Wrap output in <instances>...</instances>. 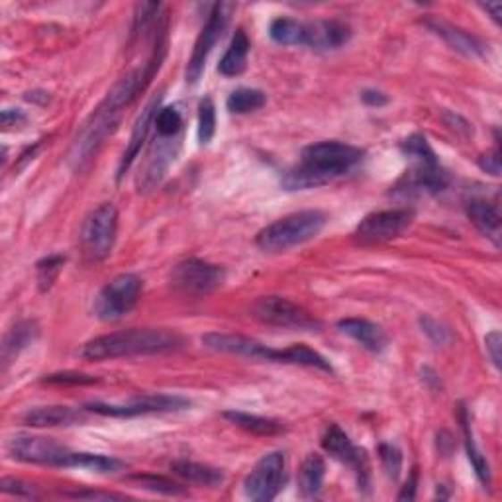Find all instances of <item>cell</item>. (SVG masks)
<instances>
[{"label":"cell","instance_id":"13","mask_svg":"<svg viewBox=\"0 0 502 502\" xmlns=\"http://www.w3.org/2000/svg\"><path fill=\"white\" fill-rule=\"evenodd\" d=\"M228 8H230L228 4H214L213 13L208 14L206 24L203 29H200V34L195 42L193 55H190V59H188L187 83L195 85V83H198L200 75H203L210 52H213L214 46L218 44V39L222 38L224 29L228 26V18H230Z\"/></svg>","mask_w":502,"mask_h":502},{"label":"cell","instance_id":"47","mask_svg":"<svg viewBox=\"0 0 502 502\" xmlns=\"http://www.w3.org/2000/svg\"><path fill=\"white\" fill-rule=\"evenodd\" d=\"M481 8H483L485 13H489L497 24H500V13H502L500 3H487V4H481Z\"/></svg>","mask_w":502,"mask_h":502},{"label":"cell","instance_id":"42","mask_svg":"<svg viewBox=\"0 0 502 502\" xmlns=\"http://www.w3.org/2000/svg\"><path fill=\"white\" fill-rule=\"evenodd\" d=\"M0 122H3L4 130L13 128H22L28 122V116L20 108H6L3 110V116H0Z\"/></svg>","mask_w":502,"mask_h":502},{"label":"cell","instance_id":"29","mask_svg":"<svg viewBox=\"0 0 502 502\" xmlns=\"http://www.w3.org/2000/svg\"><path fill=\"white\" fill-rule=\"evenodd\" d=\"M277 364H287V365H303V367H314L320 371H326V373H332V365L330 361L320 356L318 351L313 347H308L305 344H295L287 349H279Z\"/></svg>","mask_w":502,"mask_h":502},{"label":"cell","instance_id":"41","mask_svg":"<svg viewBox=\"0 0 502 502\" xmlns=\"http://www.w3.org/2000/svg\"><path fill=\"white\" fill-rule=\"evenodd\" d=\"M479 167L485 171V173L498 177L500 175V147L497 146L493 152H487L481 155L479 159Z\"/></svg>","mask_w":502,"mask_h":502},{"label":"cell","instance_id":"22","mask_svg":"<svg viewBox=\"0 0 502 502\" xmlns=\"http://www.w3.org/2000/svg\"><path fill=\"white\" fill-rule=\"evenodd\" d=\"M471 222L485 238H489L497 247L500 246V213L498 206L483 198H471L465 205Z\"/></svg>","mask_w":502,"mask_h":502},{"label":"cell","instance_id":"34","mask_svg":"<svg viewBox=\"0 0 502 502\" xmlns=\"http://www.w3.org/2000/svg\"><path fill=\"white\" fill-rule=\"evenodd\" d=\"M216 134V106L213 98L205 96L198 105V142L206 146Z\"/></svg>","mask_w":502,"mask_h":502},{"label":"cell","instance_id":"15","mask_svg":"<svg viewBox=\"0 0 502 502\" xmlns=\"http://www.w3.org/2000/svg\"><path fill=\"white\" fill-rule=\"evenodd\" d=\"M322 448L326 449V454L338 459L339 464H344L351 467L357 473L359 479V489H367L369 485V459L365 449L357 448L354 441L349 439V436L341 430L338 424L328 426L324 436H322Z\"/></svg>","mask_w":502,"mask_h":502},{"label":"cell","instance_id":"43","mask_svg":"<svg viewBox=\"0 0 502 502\" xmlns=\"http://www.w3.org/2000/svg\"><path fill=\"white\" fill-rule=\"evenodd\" d=\"M500 344H502V338H500V332H490L487 334L485 338V347H487V354L490 357V361H493V365L497 369H500Z\"/></svg>","mask_w":502,"mask_h":502},{"label":"cell","instance_id":"21","mask_svg":"<svg viewBox=\"0 0 502 502\" xmlns=\"http://www.w3.org/2000/svg\"><path fill=\"white\" fill-rule=\"evenodd\" d=\"M85 408L71 406H39L28 410L24 414V422L34 428H52V426H73L85 420Z\"/></svg>","mask_w":502,"mask_h":502},{"label":"cell","instance_id":"25","mask_svg":"<svg viewBox=\"0 0 502 502\" xmlns=\"http://www.w3.org/2000/svg\"><path fill=\"white\" fill-rule=\"evenodd\" d=\"M38 334L39 330L36 322H29V320H26V322H18L13 330H10L3 341V367L6 369L28 346H32Z\"/></svg>","mask_w":502,"mask_h":502},{"label":"cell","instance_id":"20","mask_svg":"<svg viewBox=\"0 0 502 502\" xmlns=\"http://www.w3.org/2000/svg\"><path fill=\"white\" fill-rule=\"evenodd\" d=\"M338 328L341 334L356 339L361 347H365L371 354H383L389 346V336L385 334V330L365 318L339 320Z\"/></svg>","mask_w":502,"mask_h":502},{"label":"cell","instance_id":"37","mask_svg":"<svg viewBox=\"0 0 502 502\" xmlns=\"http://www.w3.org/2000/svg\"><path fill=\"white\" fill-rule=\"evenodd\" d=\"M379 454H381V461H383L387 475L393 481H397L400 475V469H403V454H400V449L393 444H381Z\"/></svg>","mask_w":502,"mask_h":502},{"label":"cell","instance_id":"9","mask_svg":"<svg viewBox=\"0 0 502 502\" xmlns=\"http://www.w3.org/2000/svg\"><path fill=\"white\" fill-rule=\"evenodd\" d=\"M251 314L267 326L298 330V332H318L322 328V324L313 314L306 313L303 306L290 303L289 298L283 297L257 298L254 306H251Z\"/></svg>","mask_w":502,"mask_h":502},{"label":"cell","instance_id":"28","mask_svg":"<svg viewBox=\"0 0 502 502\" xmlns=\"http://www.w3.org/2000/svg\"><path fill=\"white\" fill-rule=\"evenodd\" d=\"M224 418L228 422H232L234 426L242 428L249 434L255 436H277L280 431H285L283 422L273 420V418H264L257 414H249V413H239V410H228L224 413Z\"/></svg>","mask_w":502,"mask_h":502},{"label":"cell","instance_id":"45","mask_svg":"<svg viewBox=\"0 0 502 502\" xmlns=\"http://www.w3.org/2000/svg\"><path fill=\"white\" fill-rule=\"evenodd\" d=\"M361 100L371 108H379V106H385L389 103V98L383 95V93H379V90H364L361 93Z\"/></svg>","mask_w":502,"mask_h":502},{"label":"cell","instance_id":"26","mask_svg":"<svg viewBox=\"0 0 502 502\" xmlns=\"http://www.w3.org/2000/svg\"><path fill=\"white\" fill-rule=\"evenodd\" d=\"M171 471H173L177 477L185 479V481H188V483H195V485L218 487L224 483L222 469L197 464V461H187V459L175 461V464H171Z\"/></svg>","mask_w":502,"mask_h":502},{"label":"cell","instance_id":"7","mask_svg":"<svg viewBox=\"0 0 502 502\" xmlns=\"http://www.w3.org/2000/svg\"><path fill=\"white\" fill-rule=\"evenodd\" d=\"M144 280L134 273H122L103 287L95 298V316L103 322H116L132 310L139 295H142Z\"/></svg>","mask_w":502,"mask_h":502},{"label":"cell","instance_id":"30","mask_svg":"<svg viewBox=\"0 0 502 502\" xmlns=\"http://www.w3.org/2000/svg\"><path fill=\"white\" fill-rule=\"evenodd\" d=\"M459 418H461V428H464L467 457L471 461V465H473V469H475L477 479L485 485V489H490V481H493V475H490L489 461L483 457V454H481V451L475 446L473 431H471V424H469V418H467V410L464 406H461V410H459Z\"/></svg>","mask_w":502,"mask_h":502},{"label":"cell","instance_id":"38","mask_svg":"<svg viewBox=\"0 0 502 502\" xmlns=\"http://www.w3.org/2000/svg\"><path fill=\"white\" fill-rule=\"evenodd\" d=\"M420 326H422V332H424L431 341H434L436 346H446L448 341H451L449 330L428 314L420 316Z\"/></svg>","mask_w":502,"mask_h":502},{"label":"cell","instance_id":"23","mask_svg":"<svg viewBox=\"0 0 502 502\" xmlns=\"http://www.w3.org/2000/svg\"><path fill=\"white\" fill-rule=\"evenodd\" d=\"M426 26L439 38H444V42L449 47H454L456 52L464 54L465 57H483L485 55V46L481 44L475 36L464 32V29H459L446 22H436V20H428Z\"/></svg>","mask_w":502,"mask_h":502},{"label":"cell","instance_id":"12","mask_svg":"<svg viewBox=\"0 0 502 502\" xmlns=\"http://www.w3.org/2000/svg\"><path fill=\"white\" fill-rule=\"evenodd\" d=\"M414 213L408 208H393V210H379L365 216L357 224L354 239L361 246H377L385 244L389 239H395L405 230L413 224Z\"/></svg>","mask_w":502,"mask_h":502},{"label":"cell","instance_id":"5","mask_svg":"<svg viewBox=\"0 0 502 502\" xmlns=\"http://www.w3.org/2000/svg\"><path fill=\"white\" fill-rule=\"evenodd\" d=\"M122 114L106 108L105 105H98L93 114L88 116L83 128L79 130L75 142L71 146V152L67 155V163L73 171H83L90 165V162L96 157L98 149L103 147L106 138L114 132L120 124Z\"/></svg>","mask_w":502,"mask_h":502},{"label":"cell","instance_id":"19","mask_svg":"<svg viewBox=\"0 0 502 502\" xmlns=\"http://www.w3.org/2000/svg\"><path fill=\"white\" fill-rule=\"evenodd\" d=\"M159 105H162V95H157V96H154L152 100H149V105L142 110V114H139L138 122H136V126L132 130V136H130V144L126 147L122 159H120L118 180L126 175V171L132 167L134 159L139 155V152H142V146H144V142L147 139L149 128L154 126V118L157 114V110L162 108Z\"/></svg>","mask_w":502,"mask_h":502},{"label":"cell","instance_id":"36","mask_svg":"<svg viewBox=\"0 0 502 502\" xmlns=\"http://www.w3.org/2000/svg\"><path fill=\"white\" fill-rule=\"evenodd\" d=\"M65 265V257L63 255H47L42 261H38V287L42 293L49 290L54 287V283L57 280L59 273Z\"/></svg>","mask_w":502,"mask_h":502},{"label":"cell","instance_id":"8","mask_svg":"<svg viewBox=\"0 0 502 502\" xmlns=\"http://www.w3.org/2000/svg\"><path fill=\"white\" fill-rule=\"evenodd\" d=\"M226 271L205 259L190 257L171 271V287L185 297H206L224 285Z\"/></svg>","mask_w":502,"mask_h":502},{"label":"cell","instance_id":"11","mask_svg":"<svg viewBox=\"0 0 502 502\" xmlns=\"http://www.w3.org/2000/svg\"><path fill=\"white\" fill-rule=\"evenodd\" d=\"M287 479V459L280 451L261 457L244 481V493L255 502L273 500Z\"/></svg>","mask_w":502,"mask_h":502},{"label":"cell","instance_id":"14","mask_svg":"<svg viewBox=\"0 0 502 502\" xmlns=\"http://www.w3.org/2000/svg\"><path fill=\"white\" fill-rule=\"evenodd\" d=\"M413 169H408L405 177L398 180L393 193L405 197H422V195H438L449 183L448 171L439 165L438 157L428 162H413Z\"/></svg>","mask_w":502,"mask_h":502},{"label":"cell","instance_id":"4","mask_svg":"<svg viewBox=\"0 0 502 502\" xmlns=\"http://www.w3.org/2000/svg\"><path fill=\"white\" fill-rule=\"evenodd\" d=\"M326 220L322 210H300L261 230L255 244L265 254H283L314 239L324 230Z\"/></svg>","mask_w":502,"mask_h":502},{"label":"cell","instance_id":"3","mask_svg":"<svg viewBox=\"0 0 502 502\" xmlns=\"http://www.w3.org/2000/svg\"><path fill=\"white\" fill-rule=\"evenodd\" d=\"M185 347V338L163 328H134L98 336L87 341L81 356L90 361H106L136 356L173 354Z\"/></svg>","mask_w":502,"mask_h":502},{"label":"cell","instance_id":"40","mask_svg":"<svg viewBox=\"0 0 502 502\" xmlns=\"http://www.w3.org/2000/svg\"><path fill=\"white\" fill-rule=\"evenodd\" d=\"M96 377L85 375V373H73V371H65V373H54L44 379L47 385H93L96 383Z\"/></svg>","mask_w":502,"mask_h":502},{"label":"cell","instance_id":"17","mask_svg":"<svg viewBox=\"0 0 502 502\" xmlns=\"http://www.w3.org/2000/svg\"><path fill=\"white\" fill-rule=\"evenodd\" d=\"M175 138H162L157 136L152 149L147 152V159L138 175V190L139 193H149L154 190L162 179L165 177L171 162L175 159L177 149H173Z\"/></svg>","mask_w":502,"mask_h":502},{"label":"cell","instance_id":"16","mask_svg":"<svg viewBox=\"0 0 502 502\" xmlns=\"http://www.w3.org/2000/svg\"><path fill=\"white\" fill-rule=\"evenodd\" d=\"M203 346L210 351H216V354L269 361V364H277V354H279V349L267 347L257 339H251L247 336H239V334H220V332L206 334L203 336Z\"/></svg>","mask_w":502,"mask_h":502},{"label":"cell","instance_id":"39","mask_svg":"<svg viewBox=\"0 0 502 502\" xmlns=\"http://www.w3.org/2000/svg\"><path fill=\"white\" fill-rule=\"evenodd\" d=\"M0 489H3V493L14 495V497H20V498H39V493L36 490V487L29 485V483H24V481H20V479L4 477L3 481H0Z\"/></svg>","mask_w":502,"mask_h":502},{"label":"cell","instance_id":"31","mask_svg":"<svg viewBox=\"0 0 502 502\" xmlns=\"http://www.w3.org/2000/svg\"><path fill=\"white\" fill-rule=\"evenodd\" d=\"M269 36L280 46H305L306 24L298 22L295 18L280 16L271 22Z\"/></svg>","mask_w":502,"mask_h":502},{"label":"cell","instance_id":"32","mask_svg":"<svg viewBox=\"0 0 502 502\" xmlns=\"http://www.w3.org/2000/svg\"><path fill=\"white\" fill-rule=\"evenodd\" d=\"M267 103V95L264 90L259 88H236L232 95L228 96L226 100V106L230 113L234 114H249V113H255V110L264 108Z\"/></svg>","mask_w":502,"mask_h":502},{"label":"cell","instance_id":"46","mask_svg":"<svg viewBox=\"0 0 502 502\" xmlns=\"http://www.w3.org/2000/svg\"><path fill=\"white\" fill-rule=\"evenodd\" d=\"M416 483H418V473L414 471V473L410 475L406 487L403 489V493L398 495V500H413L416 497Z\"/></svg>","mask_w":502,"mask_h":502},{"label":"cell","instance_id":"33","mask_svg":"<svg viewBox=\"0 0 502 502\" xmlns=\"http://www.w3.org/2000/svg\"><path fill=\"white\" fill-rule=\"evenodd\" d=\"M154 126L157 136L177 138L180 134V130H183V116H180L175 106L159 108L154 118Z\"/></svg>","mask_w":502,"mask_h":502},{"label":"cell","instance_id":"1","mask_svg":"<svg viewBox=\"0 0 502 502\" xmlns=\"http://www.w3.org/2000/svg\"><path fill=\"white\" fill-rule=\"evenodd\" d=\"M365 152L361 147L344 142H320L306 146L300 154V162L290 167L280 179L287 190H306L332 183L364 162Z\"/></svg>","mask_w":502,"mask_h":502},{"label":"cell","instance_id":"35","mask_svg":"<svg viewBox=\"0 0 502 502\" xmlns=\"http://www.w3.org/2000/svg\"><path fill=\"white\" fill-rule=\"evenodd\" d=\"M130 481L139 485V489L152 490V493L167 495V497H179V495L187 493L185 487H180V485L173 483V481H169L165 477H157V475H134V477H130Z\"/></svg>","mask_w":502,"mask_h":502},{"label":"cell","instance_id":"18","mask_svg":"<svg viewBox=\"0 0 502 502\" xmlns=\"http://www.w3.org/2000/svg\"><path fill=\"white\" fill-rule=\"evenodd\" d=\"M351 38V28L338 20H316L306 24L305 46L316 52H334L346 46Z\"/></svg>","mask_w":502,"mask_h":502},{"label":"cell","instance_id":"44","mask_svg":"<svg viewBox=\"0 0 502 502\" xmlns=\"http://www.w3.org/2000/svg\"><path fill=\"white\" fill-rule=\"evenodd\" d=\"M65 497L71 498H88V500H124V495L114 493H100V490H75V493H65Z\"/></svg>","mask_w":502,"mask_h":502},{"label":"cell","instance_id":"48","mask_svg":"<svg viewBox=\"0 0 502 502\" xmlns=\"http://www.w3.org/2000/svg\"><path fill=\"white\" fill-rule=\"evenodd\" d=\"M24 98L29 100V103H42V105H47V103H49L47 93H42V90H34V93H26Z\"/></svg>","mask_w":502,"mask_h":502},{"label":"cell","instance_id":"6","mask_svg":"<svg viewBox=\"0 0 502 502\" xmlns=\"http://www.w3.org/2000/svg\"><path fill=\"white\" fill-rule=\"evenodd\" d=\"M118 234V210L105 203L90 213L81 228V249L88 261H103L114 249Z\"/></svg>","mask_w":502,"mask_h":502},{"label":"cell","instance_id":"2","mask_svg":"<svg viewBox=\"0 0 502 502\" xmlns=\"http://www.w3.org/2000/svg\"><path fill=\"white\" fill-rule=\"evenodd\" d=\"M8 456L22 464L63 467V469H88L95 473H114L124 469L126 464L116 457L73 451L62 446L54 438L42 436H16L8 441Z\"/></svg>","mask_w":502,"mask_h":502},{"label":"cell","instance_id":"10","mask_svg":"<svg viewBox=\"0 0 502 502\" xmlns=\"http://www.w3.org/2000/svg\"><path fill=\"white\" fill-rule=\"evenodd\" d=\"M190 406V400L177 395H144L128 400L124 405H106V403H90L85 405L87 413L110 418H134L146 414H163V413H179Z\"/></svg>","mask_w":502,"mask_h":502},{"label":"cell","instance_id":"27","mask_svg":"<svg viewBox=\"0 0 502 502\" xmlns=\"http://www.w3.org/2000/svg\"><path fill=\"white\" fill-rule=\"evenodd\" d=\"M326 477V464L322 456L310 454L300 467L298 473V490L303 498H316L322 490Z\"/></svg>","mask_w":502,"mask_h":502},{"label":"cell","instance_id":"24","mask_svg":"<svg viewBox=\"0 0 502 502\" xmlns=\"http://www.w3.org/2000/svg\"><path fill=\"white\" fill-rule=\"evenodd\" d=\"M249 38L242 28L236 29V34L232 38V44H230L228 52L224 57L220 59L218 71L224 77H238L246 71L247 67V55H249Z\"/></svg>","mask_w":502,"mask_h":502}]
</instances>
